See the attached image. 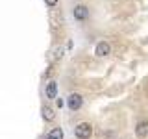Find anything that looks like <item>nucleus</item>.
I'll return each mask as SVG.
<instances>
[{
  "instance_id": "9",
  "label": "nucleus",
  "mask_w": 148,
  "mask_h": 139,
  "mask_svg": "<svg viewBox=\"0 0 148 139\" xmlns=\"http://www.w3.org/2000/svg\"><path fill=\"white\" fill-rule=\"evenodd\" d=\"M52 54H54V56H50V61H56V59H58V58H61L63 50H61V48H56V50H54Z\"/></svg>"
},
{
  "instance_id": "2",
  "label": "nucleus",
  "mask_w": 148,
  "mask_h": 139,
  "mask_svg": "<svg viewBox=\"0 0 148 139\" xmlns=\"http://www.w3.org/2000/svg\"><path fill=\"white\" fill-rule=\"evenodd\" d=\"M82 104H83V98L78 93H72V95H69V98H67V106L71 108L72 111H76V109H80L82 108Z\"/></svg>"
},
{
  "instance_id": "5",
  "label": "nucleus",
  "mask_w": 148,
  "mask_h": 139,
  "mask_svg": "<svg viewBox=\"0 0 148 139\" xmlns=\"http://www.w3.org/2000/svg\"><path fill=\"white\" fill-rule=\"evenodd\" d=\"M89 17V9L85 6H76L74 8V19H78V21H85V19Z\"/></svg>"
},
{
  "instance_id": "10",
  "label": "nucleus",
  "mask_w": 148,
  "mask_h": 139,
  "mask_svg": "<svg viewBox=\"0 0 148 139\" xmlns=\"http://www.w3.org/2000/svg\"><path fill=\"white\" fill-rule=\"evenodd\" d=\"M45 2H46V4H48V6H50V8H54V6H56V4H58V0H45Z\"/></svg>"
},
{
  "instance_id": "6",
  "label": "nucleus",
  "mask_w": 148,
  "mask_h": 139,
  "mask_svg": "<svg viewBox=\"0 0 148 139\" xmlns=\"http://www.w3.org/2000/svg\"><path fill=\"white\" fill-rule=\"evenodd\" d=\"M56 95H58V83L56 82H48V85H46V98H56Z\"/></svg>"
},
{
  "instance_id": "8",
  "label": "nucleus",
  "mask_w": 148,
  "mask_h": 139,
  "mask_svg": "<svg viewBox=\"0 0 148 139\" xmlns=\"http://www.w3.org/2000/svg\"><path fill=\"white\" fill-rule=\"evenodd\" d=\"M43 117L46 119V120H54V109L52 108H43Z\"/></svg>"
},
{
  "instance_id": "4",
  "label": "nucleus",
  "mask_w": 148,
  "mask_h": 139,
  "mask_svg": "<svg viewBox=\"0 0 148 139\" xmlns=\"http://www.w3.org/2000/svg\"><path fill=\"white\" fill-rule=\"evenodd\" d=\"M135 136L139 139H143V137H146L148 136V120H141V122L137 124V128H135Z\"/></svg>"
},
{
  "instance_id": "1",
  "label": "nucleus",
  "mask_w": 148,
  "mask_h": 139,
  "mask_svg": "<svg viewBox=\"0 0 148 139\" xmlns=\"http://www.w3.org/2000/svg\"><path fill=\"white\" fill-rule=\"evenodd\" d=\"M74 136L78 139H89L92 136V126L89 122H80L76 128H74Z\"/></svg>"
},
{
  "instance_id": "7",
  "label": "nucleus",
  "mask_w": 148,
  "mask_h": 139,
  "mask_svg": "<svg viewBox=\"0 0 148 139\" xmlns=\"http://www.w3.org/2000/svg\"><path fill=\"white\" fill-rule=\"evenodd\" d=\"M46 139H63V130L61 128H52L48 132V136H46Z\"/></svg>"
},
{
  "instance_id": "3",
  "label": "nucleus",
  "mask_w": 148,
  "mask_h": 139,
  "mask_svg": "<svg viewBox=\"0 0 148 139\" xmlns=\"http://www.w3.org/2000/svg\"><path fill=\"white\" fill-rule=\"evenodd\" d=\"M109 52H111V46H109V43H106V41H100L95 48V54L98 56V58H104V56H108Z\"/></svg>"
}]
</instances>
